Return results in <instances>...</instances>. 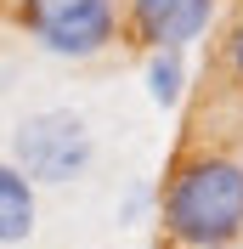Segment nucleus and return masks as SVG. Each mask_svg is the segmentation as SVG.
Masks as SVG:
<instances>
[{
  "label": "nucleus",
  "instance_id": "obj_1",
  "mask_svg": "<svg viewBox=\"0 0 243 249\" xmlns=\"http://www.w3.org/2000/svg\"><path fill=\"white\" fill-rule=\"evenodd\" d=\"M158 221L175 249H232L243 238V164L226 153H187L164 176Z\"/></svg>",
  "mask_w": 243,
  "mask_h": 249
},
{
  "label": "nucleus",
  "instance_id": "obj_2",
  "mask_svg": "<svg viewBox=\"0 0 243 249\" xmlns=\"http://www.w3.org/2000/svg\"><path fill=\"white\" fill-rule=\"evenodd\" d=\"M96 159V136L91 124L79 119L74 108H46V113H29L12 136V170L23 176L29 187H62V181H79Z\"/></svg>",
  "mask_w": 243,
  "mask_h": 249
},
{
  "label": "nucleus",
  "instance_id": "obj_3",
  "mask_svg": "<svg viewBox=\"0 0 243 249\" xmlns=\"http://www.w3.org/2000/svg\"><path fill=\"white\" fill-rule=\"evenodd\" d=\"M23 23L51 57H96L119 34L113 0H23Z\"/></svg>",
  "mask_w": 243,
  "mask_h": 249
},
{
  "label": "nucleus",
  "instance_id": "obj_4",
  "mask_svg": "<svg viewBox=\"0 0 243 249\" xmlns=\"http://www.w3.org/2000/svg\"><path fill=\"white\" fill-rule=\"evenodd\" d=\"M215 0H130V34L147 51H187L209 29Z\"/></svg>",
  "mask_w": 243,
  "mask_h": 249
},
{
  "label": "nucleus",
  "instance_id": "obj_5",
  "mask_svg": "<svg viewBox=\"0 0 243 249\" xmlns=\"http://www.w3.org/2000/svg\"><path fill=\"white\" fill-rule=\"evenodd\" d=\"M34 215H40V204H34V187L12 170V164H0V244H23L34 232Z\"/></svg>",
  "mask_w": 243,
  "mask_h": 249
},
{
  "label": "nucleus",
  "instance_id": "obj_6",
  "mask_svg": "<svg viewBox=\"0 0 243 249\" xmlns=\"http://www.w3.org/2000/svg\"><path fill=\"white\" fill-rule=\"evenodd\" d=\"M181 79H187V68H181V51H153V62H147V91H153V102H181Z\"/></svg>",
  "mask_w": 243,
  "mask_h": 249
},
{
  "label": "nucleus",
  "instance_id": "obj_7",
  "mask_svg": "<svg viewBox=\"0 0 243 249\" xmlns=\"http://www.w3.org/2000/svg\"><path fill=\"white\" fill-rule=\"evenodd\" d=\"M221 62H226V74L243 85V6H238V17H232L226 40H221Z\"/></svg>",
  "mask_w": 243,
  "mask_h": 249
}]
</instances>
